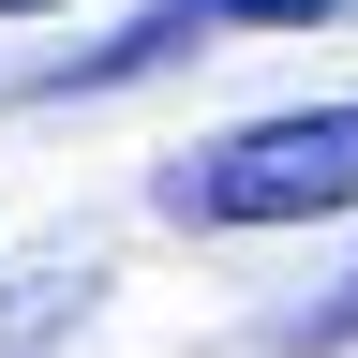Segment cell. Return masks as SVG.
Segmentation results:
<instances>
[{"label":"cell","mask_w":358,"mask_h":358,"mask_svg":"<svg viewBox=\"0 0 358 358\" xmlns=\"http://www.w3.org/2000/svg\"><path fill=\"white\" fill-rule=\"evenodd\" d=\"M313 209H358V105L254 120L164 179V224H313Z\"/></svg>","instance_id":"1"},{"label":"cell","mask_w":358,"mask_h":358,"mask_svg":"<svg viewBox=\"0 0 358 358\" xmlns=\"http://www.w3.org/2000/svg\"><path fill=\"white\" fill-rule=\"evenodd\" d=\"M343 0H150L120 45H75L60 75H30V105H60V90H120V75H164V60H209L224 30H329Z\"/></svg>","instance_id":"2"},{"label":"cell","mask_w":358,"mask_h":358,"mask_svg":"<svg viewBox=\"0 0 358 358\" xmlns=\"http://www.w3.org/2000/svg\"><path fill=\"white\" fill-rule=\"evenodd\" d=\"M313 343H358V284H343V299H329V313H313Z\"/></svg>","instance_id":"3"},{"label":"cell","mask_w":358,"mask_h":358,"mask_svg":"<svg viewBox=\"0 0 358 358\" xmlns=\"http://www.w3.org/2000/svg\"><path fill=\"white\" fill-rule=\"evenodd\" d=\"M0 15H45V0H0Z\"/></svg>","instance_id":"4"}]
</instances>
